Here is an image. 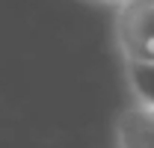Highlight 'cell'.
I'll list each match as a JSON object with an SVG mask.
<instances>
[{
	"mask_svg": "<svg viewBox=\"0 0 154 148\" xmlns=\"http://www.w3.org/2000/svg\"><path fill=\"white\" fill-rule=\"evenodd\" d=\"M119 39L128 62H154V3H125Z\"/></svg>",
	"mask_w": 154,
	"mask_h": 148,
	"instance_id": "1",
	"label": "cell"
},
{
	"mask_svg": "<svg viewBox=\"0 0 154 148\" xmlns=\"http://www.w3.org/2000/svg\"><path fill=\"white\" fill-rule=\"evenodd\" d=\"M125 148H154V119L148 110L125 119Z\"/></svg>",
	"mask_w": 154,
	"mask_h": 148,
	"instance_id": "2",
	"label": "cell"
},
{
	"mask_svg": "<svg viewBox=\"0 0 154 148\" xmlns=\"http://www.w3.org/2000/svg\"><path fill=\"white\" fill-rule=\"evenodd\" d=\"M128 80L142 107L154 110V62H128Z\"/></svg>",
	"mask_w": 154,
	"mask_h": 148,
	"instance_id": "3",
	"label": "cell"
},
{
	"mask_svg": "<svg viewBox=\"0 0 154 148\" xmlns=\"http://www.w3.org/2000/svg\"><path fill=\"white\" fill-rule=\"evenodd\" d=\"M148 113H151V119H154V110H148Z\"/></svg>",
	"mask_w": 154,
	"mask_h": 148,
	"instance_id": "4",
	"label": "cell"
}]
</instances>
